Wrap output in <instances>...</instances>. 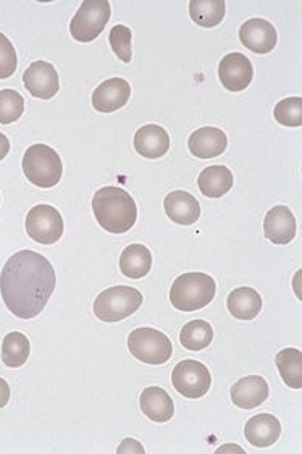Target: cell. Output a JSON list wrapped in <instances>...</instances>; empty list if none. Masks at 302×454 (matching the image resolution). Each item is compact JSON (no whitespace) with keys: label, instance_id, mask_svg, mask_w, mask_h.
<instances>
[{"label":"cell","instance_id":"cell-1","mask_svg":"<svg viewBox=\"0 0 302 454\" xmlns=\"http://www.w3.org/2000/svg\"><path fill=\"white\" fill-rule=\"evenodd\" d=\"M52 263L35 251L12 255L0 273V293L10 312L19 318H35L46 308L55 290Z\"/></svg>","mask_w":302,"mask_h":454},{"label":"cell","instance_id":"cell-2","mask_svg":"<svg viewBox=\"0 0 302 454\" xmlns=\"http://www.w3.org/2000/svg\"><path fill=\"white\" fill-rule=\"evenodd\" d=\"M92 212L105 231L121 235L135 227L137 207L128 192L117 186H104L92 198Z\"/></svg>","mask_w":302,"mask_h":454},{"label":"cell","instance_id":"cell-3","mask_svg":"<svg viewBox=\"0 0 302 454\" xmlns=\"http://www.w3.org/2000/svg\"><path fill=\"white\" fill-rule=\"evenodd\" d=\"M215 291L217 285L211 275L202 272L183 273L172 285L170 301L174 309L192 312L209 306L215 298Z\"/></svg>","mask_w":302,"mask_h":454},{"label":"cell","instance_id":"cell-4","mask_svg":"<svg viewBox=\"0 0 302 454\" xmlns=\"http://www.w3.org/2000/svg\"><path fill=\"white\" fill-rule=\"evenodd\" d=\"M23 172L39 188H52L62 180L64 164L50 145H33L23 155Z\"/></svg>","mask_w":302,"mask_h":454},{"label":"cell","instance_id":"cell-5","mask_svg":"<svg viewBox=\"0 0 302 454\" xmlns=\"http://www.w3.org/2000/svg\"><path fill=\"white\" fill-rule=\"evenodd\" d=\"M143 306V293L131 286H112L102 291L94 301V314L102 322H120Z\"/></svg>","mask_w":302,"mask_h":454},{"label":"cell","instance_id":"cell-6","mask_svg":"<svg viewBox=\"0 0 302 454\" xmlns=\"http://www.w3.org/2000/svg\"><path fill=\"white\" fill-rule=\"evenodd\" d=\"M128 349L141 363L151 365L165 364L174 355V345L156 328H136L128 336Z\"/></svg>","mask_w":302,"mask_h":454},{"label":"cell","instance_id":"cell-7","mask_svg":"<svg viewBox=\"0 0 302 454\" xmlns=\"http://www.w3.org/2000/svg\"><path fill=\"white\" fill-rule=\"evenodd\" d=\"M110 15L109 0H84L70 23V33L78 43H91L101 36Z\"/></svg>","mask_w":302,"mask_h":454},{"label":"cell","instance_id":"cell-8","mask_svg":"<svg viewBox=\"0 0 302 454\" xmlns=\"http://www.w3.org/2000/svg\"><path fill=\"white\" fill-rule=\"evenodd\" d=\"M25 227L27 237L39 245H54L64 235V218L52 206L39 204L27 212Z\"/></svg>","mask_w":302,"mask_h":454},{"label":"cell","instance_id":"cell-9","mask_svg":"<svg viewBox=\"0 0 302 454\" xmlns=\"http://www.w3.org/2000/svg\"><path fill=\"white\" fill-rule=\"evenodd\" d=\"M172 383L174 390L184 398L197 400L211 390L212 377L209 369L194 359H186L174 365L172 372Z\"/></svg>","mask_w":302,"mask_h":454},{"label":"cell","instance_id":"cell-10","mask_svg":"<svg viewBox=\"0 0 302 454\" xmlns=\"http://www.w3.org/2000/svg\"><path fill=\"white\" fill-rule=\"evenodd\" d=\"M220 82L231 92L244 91L252 82L254 68L246 55L241 52L225 55L219 65Z\"/></svg>","mask_w":302,"mask_h":454},{"label":"cell","instance_id":"cell-11","mask_svg":"<svg viewBox=\"0 0 302 454\" xmlns=\"http://www.w3.org/2000/svg\"><path fill=\"white\" fill-rule=\"evenodd\" d=\"M23 82L29 94L37 99H52L60 90L58 73L55 70L54 65L43 60L33 62L27 67V72L23 74Z\"/></svg>","mask_w":302,"mask_h":454},{"label":"cell","instance_id":"cell-12","mask_svg":"<svg viewBox=\"0 0 302 454\" xmlns=\"http://www.w3.org/2000/svg\"><path fill=\"white\" fill-rule=\"evenodd\" d=\"M239 41L254 54H268L276 46L278 35L270 21L252 19L246 21L239 29Z\"/></svg>","mask_w":302,"mask_h":454},{"label":"cell","instance_id":"cell-13","mask_svg":"<svg viewBox=\"0 0 302 454\" xmlns=\"http://www.w3.org/2000/svg\"><path fill=\"white\" fill-rule=\"evenodd\" d=\"M131 96V86L123 78H110L92 92V107L102 114H112L127 106Z\"/></svg>","mask_w":302,"mask_h":454},{"label":"cell","instance_id":"cell-14","mask_svg":"<svg viewBox=\"0 0 302 454\" xmlns=\"http://www.w3.org/2000/svg\"><path fill=\"white\" fill-rule=\"evenodd\" d=\"M264 233L274 245H288L296 237V218L286 206H276L267 212Z\"/></svg>","mask_w":302,"mask_h":454},{"label":"cell","instance_id":"cell-15","mask_svg":"<svg viewBox=\"0 0 302 454\" xmlns=\"http://www.w3.org/2000/svg\"><path fill=\"white\" fill-rule=\"evenodd\" d=\"M268 383L259 375H247L233 385L231 401L239 409H254L266 403L268 398Z\"/></svg>","mask_w":302,"mask_h":454},{"label":"cell","instance_id":"cell-16","mask_svg":"<svg viewBox=\"0 0 302 454\" xmlns=\"http://www.w3.org/2000/svg\"><path fill=\"white\" fill-rule=\"evenodd\" d=\"M188 145L192 155L199 159H213L227 151L228 137L220 128L204 127L192 133Z\"/></svg>","mask_w":302,"mask_h":454},{"label":"cell","instance_id":"cell-17","mask_svg":"<svg viewBox=\"0 0 302 454\" xmlns=\"http://www.w3.org/2000/svg\"><path fill=\"white\" fill-rule=\"evenodd\" d=\"M165 214L178 225H192L199 220L201 206L190 192H170L164 200Z\"/></svg>","mask_w":302,"mask_h":454},{"label":"cell","instance_id":"cell-18","mask_svg":"<svg viewBox=\"0 0 302 454\" xmlns=\"http://www.w3.org/2000/svg\"><path fill=\"white\" fill-rule=\"evenodd\" d=\"M282 435V424L272 414H259L247 420L244 436L256 448H268L278 442Z\"/></svg>","mask_w":302,"mask_h":454},{"label":"cell","instance_id":"cell-19","mask_svg":"<svg viewBox=\"0 0 302 454\" xmlns=\"http://www.w3.org/2000/svg\"><path fill=\"white\" fill-rule=\"evenodd\" d=\"M143 414L157 424H164L174 418V403L172 396L160 387H149L139 398Z\"/></svg>","mask_w":302,"mask_h":454},{"label":"cell","instance_id":"cell-20","mask_svg":"<svg viewBox=\"0 0 302 454\" xmlns=\"http://www.w3.org/2000/svg\"><path fill=\"white\" fill-rule=\"evenodd\" d=\"M135 149L146 159H160L170 149V137L159 125H144L135 135Z\"/></svg>","mask_w":302,"mask_h":454},{"label":"cell","instance_id":"cell-21","mask_svg":"<svg viewBox=\"0 0 302 454\" xmlns=\"http://www.w3.org/2000/svg\"><path fill=\"white\" fill-rule=\"evenodd\" d=\"M233 183H235L233 173L225 165L207 167L205 170H202L197 178V184H199L202 194L205 198H212V200L225 196L233 188Z\"/></svg>","mask_w":302,"mask_h":454},{"label":"cell","instance_id":"cell-22","mask_svg":"<svg viewBox=\"0 0 302 454\" xmlns=\"http://www.w3.org/2000/svg\"><path fill=\"white\" fill-rule=\"evenodd\" d=\"M152 269V254L143 245H129L120 255V270L131 280L146 277Z\"/></svg>","mask_w":302,"mask_h":454},{"label":"cell","instance_id":"cell-23","mask_svg":"<svg viewBox=\"0 0 302 454\" xmlns=\"http://www.w3.org/2000/svg\"><path fill=\"white\" fill-rule=\"evenodd\" d=\"M229 314L238 320H252L262 310V298L254 288H236L231 291L227 300Z\"/></svg>","mask_w":302,"mask_h":454},{"label":"cell","instance_id":"cell-24","mask_svg":"<svg viewBox=\"0 0 302 454\" xmlns=\"http://www.w3.org/2000/svg\"><path fill=\"white\" fill-rule=\"evenodd\" d=\"M227 4L225 0H191L190 15L196 25L202 27H213L225 19Z\"/></svg>","mask_w":302,"mask_h":454},{"label":"cell","instance_id":"cell-25","mask_svg":"<svg viewBox=\"0 0 302 454\" xmlns=\"http://www.w3.org/2000/svg\"><path fill=\"white\" fill-rule=\"evenodd\" d=\"M275 364L280 371V375L284 383L294 388L301 390L302 388V353L296 348H286L280 351L275 357Z\"/></svg>","mask_w":302,"mask_h":454},{"label":"cell","instance_id":"cell-26","mask_svg":"<svg viewBox=\"0 0 302 454\" xmlns=\"http://www.w3.org/2000/svg\"><path fill=\"white\" fill-rule=\"evenodd\" d=\"M31 353V345L29 340L19 332H12L4 338L2 343V361L7 367H21L27 363V357Z\"/></svg>","mask_w":302,"mask_h":454},{"label":"cell","instance_id":"cell-27","mask_svg":"<svg viewBox=\"0 0 302 454\" xmlns=\"http://www.w3.org/2000/svg\"><path fill=\"white\" fill-rule=\"evenodd\" d=\"M213 340V328L205 320L188 322L180 333V341L190 351H202L211 345Z\"/></svg>","mask_w":302,"mask_h":454},{"label":"cell","instance_id":"cell-28","mask_svg":"<svg viewBox=\"0 0 302 454\" xmlns=\"http://www.w3.org/2000/svg\"><path fill=\"white\" fill-rule=\"evenodd\" d=\"M25 99L15 90H2L0 91V125H10L23 115Z\"/></svg>","mask_w":302,"mask_h":454},{"label":"cell","instance_id":"cell-29","mask_svg":"<svg viewBox=\"0 0 302 454\" xmlns=\"http://www.w3.org/2000/svg\"><path fill=\"white\" fill-rule=\"evenodd\" d=\"M275 120L284 127H302V98L280 100L275 107Z\"/></svg>","mask_w":302,"mask_h":454},{"label":"cell","instance_id":"cell-30","mask_svg":"<svg viewBox=\"0 0 302 454\" xmlns=\"http://www.w3.org/2000/svg\"><path fill=\"white\" fill-rule=\"evenodd\" d=\"M131 29L125 25H117V27H112L110 31V46L113 49V52L117 54L121 62L129 64L131 62Z\"/></svg>","mask_w":302,"mask_h":454},{"label":"cell","instance_id":"cell-31","mask_svg":"<svg viewBox=\"0 0 302 454\" xmlns=\"http://www.w3.org/2000/svg\"><path fill=\"white\" fill-rule=\"evenodd\" d=\"M19 65L15 47L10 43L9 37L0 33V80L10 78Z\"/></svg>","mask_w":302,"mask_h":454},{"label":"cell","instance_id":"cell-32","mask_svg":"<svg viewBox=\"0 0 302 454\" xmlns=\"http://www.w3.org/2000/svg\"><path fill=\"white\" fill-rule=\"evenodd\" d=\"M10 401V387L9 383L4 379H0V409L5 408Z\"/></svg>","mask_w":302,"mask_h":454},{"label":"cell","instance_id":"cell-33","mask_svg":"<svg viewBox=\"0 0 302 454\" xmlns=\"http://www.w3.org/2000/svg\"><path fill=\"white\" fill-rule=\"evenodd\" d=\"M10 153V141L9 137H5L4 133H0V160H4Z\"/></svg>","mask_w":302,"mask_h":454}]
</instances>
